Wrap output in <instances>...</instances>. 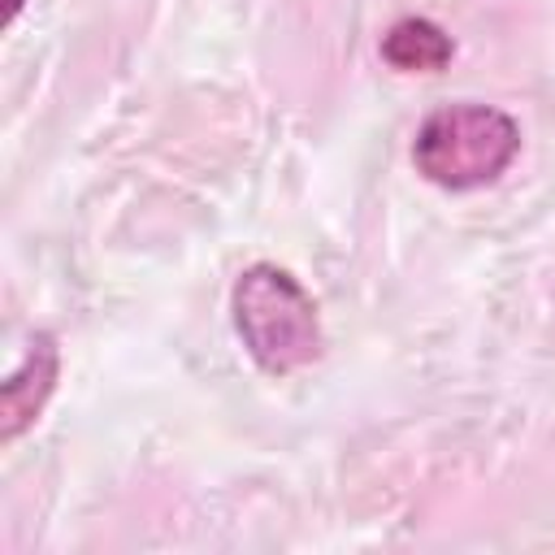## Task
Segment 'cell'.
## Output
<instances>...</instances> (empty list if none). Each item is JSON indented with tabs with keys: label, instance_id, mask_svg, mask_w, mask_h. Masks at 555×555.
I'll return each instance as SVG.
<instances>
[{
	"label": "cell",
	"instance_id": "obj_2",
	"mask_svg": "<svg viewBox=\"0 0 555 555\" xmlns=\"http://www.w3.org/2000/svg\"><path fill=\"white\" fill-rule=\"evenodd\" d=\"M520 152V126L494 104H447L412 139V165L442 191H477L507 173Z\"/></svg>",
	"mask_w": 555,
	"mask_h": 555
},
{
	"label": "cell",
	"instance_id": "obj_1",
	"mask_svg": "<svg viewBox=\"0 0 555 555\" xmlns=\"http://www.w3.org/2000/svg\"><path fill=\"white\" fill-rule=\"evenodd\" d=\"M230 312H234L243 351L269 377L299 373L325 347L317 299L282 264H269V260L247 264L230 291Z\"/></svg>",
	"mask_w": 555,
	"mask_h": 555
},
{
	"label": "cell",
	"instance_id": "obj_4",
	"mask_svg": "<svg viewBox=\"0 0 555 555\" xmlns=\"http://www.w3.org/2000/svg\"><path fill=\"white\" fill-rule=\"evenodd\" d=\"M451 35L429 17H399L382 39V61L399 74H434L451 61Z\"/></svg>",
	"mask_w": 555,
	"mask_h": 555
},
{
	"label": "cell",
	"instance_id": "obj_5",
	"mask_svg": "<svg viewBox=\"0 0 555 555\" xmlns=\"http://www.w3.org/2000/svg\"><path fill=\"white\" fill-rule=\"evenodd\" d=\"M22 4H26V0H4V26H9V22L22 13Z\"/></svg>",
	"mask_w": 555,
	"mask_h": 555
},
{
	"label": "cell",
	"instance_id": "obj_3",
	"mask_svg": "<svg viewBox=\"0 0 555 555\" xmlns=\"http://www.w3.org/2000/svg\"><path fill=\"white\" fill-rule=\"evenodd\" d=\"M56 377H61V347H56V334L39 330L30 343H26V356L22 364L4 377L0 386V442H17L43 412V403L52 399L56 390Z\"/></svg>",
	"mask_w": 555,
	"mask_h": 555
}]
</instances>
